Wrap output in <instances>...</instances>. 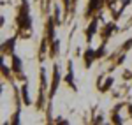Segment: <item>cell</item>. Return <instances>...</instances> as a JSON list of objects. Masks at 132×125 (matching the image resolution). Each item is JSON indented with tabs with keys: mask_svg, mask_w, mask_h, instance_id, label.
<instances>
[{
	"mask_svg": "<svg viewBox=\"0 0 132 125\" xmlns=\"http://www.w3.org/2000/svg\"><path fill=\"white\" fill-rule=\"evenodd\" d=\"M12 65L16 67V71H21V63H20V58H16V56H14V58H12Z\"/></svg>",
	"mask_w": 132,
	"mask_h": 125,
	"instance_id": "6da1fadb",
	"label": "cell"
}]
</instances>
